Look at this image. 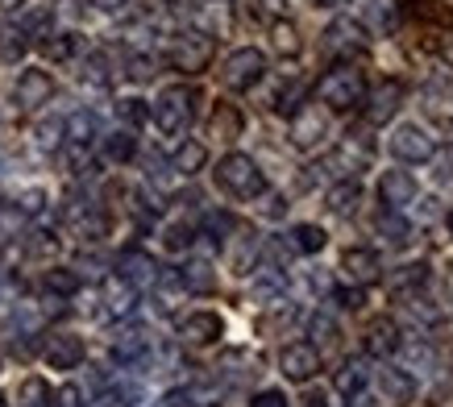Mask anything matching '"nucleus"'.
<instances>
[{
  "label": "nucleus",
  "instance_id": "obj_1",
  "mask_svg": "<svg viewBox=\"0 0 453 407\" xmlns=\"http://www.w3.org/2000/svg\"><path fill=\"white\" fill-rule=\"evenodd\" d=\"M316 96H320V104H329L333 112H349L366 100V80H362V71H357L354 63H337V67H329L320 75Z\"/></svg>",
  "mask_w": 453,
  "mask_h": 407
},
{
  "label": "nucleus",
  "instance_id": "obj_2",
  "mask_svg": "<svg viewBox=\"0 0 453 407\" xmlns=\"http://www.w3.org/2000/svg\"><path fill=\"white\" fill-rule=\"evenodd\" d=\"M217 183L237 200H254V196L266 191V179H262L258 163L250 154H225L217 163Z\"/></svg>",
  "mask_w": 453,
  "mask_h": 407
},
{
  "label": "nucleus",
  "instance_id": "obj_3",
  "mask_svg": "<svg viewBox=\"0 0 453 407\" xmlns=\"http://www.w3.org/2000/svg\"><path fill=\"white\" fill-rule=\"evenodd\" d=\"M196 100H200V96H196L192 88H166V92L158 96V104H154V125H158L166 137L188 134V125H192V117H196Z\"/></svg>",
  "mask_w": 453,
  "mask_h": 407
},
{
  "label": "nucleus",
  "instance_id": "obj_4",
  "mask_svg": "<svg viewBox=\"0 0 453 407\" xmlns=\"http://www.w3.org/2000/svg\"><path fill=\"white\" fill-rule=\"evenodd\" d=\"M212 55H217V42L208 38V34H200V29H188V34H179V38L171 42V50H166L171 67L183 71V75H200V71L212 63Z\"/></svg>",
  "mask_w": 453,
  "mask_h": 407
},
{
  "label": "nucleus",
  "instance_id": "obj_5",
  "mask_svg": "<svg viewBox=\"0 0 453 407\" xmlns=\"http://www.w3.org/2000/svg\"><path fill=\"white\" fill-rule=\"evenodd\" d=\"M262 71H266V55L254 50V46H242V50H234V55L225 58V67H220V83H225V88H234V92H250V88L262 80Z\"/></svg>",
  "mask_w": 453,
  "mask_h": 407
},
{
  "label": "nucleus",
  "instance_id": "obj_6",
  "mask_svg": "<svg viewBox=\"0 0 453 407\" xmlns=\"http://www.w3.org/2000/svg\"><path fill=\"white\" fill-rule=\"evenodd\" d=\"M391 154L403 158V163H428L437 154V137L420 129V125H399L391 134Z\"/></svg>",
  "mask_w": 453,
  "mask_h": 407
},
{
  "label": "nucleus",
  "instance_id": "obj_7",
  "mask_svg": "<svg viewBox=\"0 0 453 407\" xmlns=\"http://www.w3.org/2000/svg\"><path fill=\"white\" fill-rule=\"evenodd\" d=\"M362 104H366V125H387L399 112V104H403V83L383 80L366 100H362Z\"/></svg>",
  "mask_w": 453,
  "mask_h": 407
},
{
  "label": "nucleus",
  "instance_id": "obj_8",
  "mask_svg": "<svg viewBox=\"0 0 453 407\" xmlns=\"http://www.w3.org/2000/svg\"><path fill=\"white\" fill-rule=\"evenodd\" d=\"M325 46H329L333 55H366V29L349 21V17H337L329 29H325Z\"/></svg>",
  "mask_w": 453,
  "mask_h": 407
},
{
  "label": "nucleus",
  "instance_id": "obj_9",
  "mask_svg": "<svg viewBox=\"0 0 453 407\" xmlns=\"http://www.w3.org/2000/svg\"><path fill=\"white\" fill-rule=\"evenodd\" d=\"M279 370H283L291 382H308L316 370H320V349L296 341V345H288V349L279 353Z\"/></svg>",
  "mask_w": 453,
  "mask_h": 407
},
{
  "label": "nucleus",
  "instance_id": "obj_10",
  "mask_svg": "<svg viewBox=\"0 0 453 407\" xmlns=\"http://www.w3.org/2000/svg\"><path fill=\"white\" fill-rule=\"evenodd\" d=\"M42 357L50 370H75L83 362V341L71 337V333H50L42 345Z\"/></svg>",
  "mask_w": 453,
  "mask_h": 407
},
{
  "label": "nucleus",
  "instance_id": "obj_11",
  "mask_svg": "<svg viewBox=\"0 0 453 407\" xmlns=\"http://www.w3.org/2000/svg\"><path fill=\"white\" fill-rule=\"evenodd\" d=\"M342 271L349 274V283L354 287H371L383 279V262H379V254L374 250H345V258H342Z\"/></svg>",
  "mask_w": 453,
  "mask_h": 407
},
{
  "label": "nucleus",
  "instance_id": "obj_12",
  "mask_svg": "<svg viewBox=\"0 0 453 407\" xmlns=\"http://www.w3.org/2000/svg\"><path fill=\"white\" fill-rule=\"evenodd\" d=\"M50 96H55V80H50L46 71H21V80H17V88H13V100L21 109H38Z\"/></svg>",
  "mask_w": 453,
  "mask_h": 407
},
{
  "label": "nucleus",
  "instance_id": "obj_13",
  "mask_svg": "<svg viewBox=\"0 0 453 407\" xmlns=\"http://www.w3.org/2000/svg\"><path fill=\"white\" fill-rule=\"evenodd\" d=\"M379 200H383L391 212H399L403 204L416 200V179L408 175V171H383V179H379Z\"/></svg>",
  "mask_w": 453,
  "mask_h": 407
},
{
  "label": "nucleus",
  "instance_id": "obj_14",
  "mask_svg": "<svg viewBox=\"0 0 453 407\" xmlns=\"http://www.w3.org/2000/svg\"><path fill=\"white\" fill-rule=\"evenodd\" d=\"M117 279H125L129 287H146L158 279V266L146 250H125L121 262H117Z\"/></svg>",
  "mask_w": 453,
  "mask_h": 407
},
{
  "label": "nucleus",
  "instance_id": "obj_15",
  "mask_svg": "<svg viewBox=\"0 0 453 407\" xmlns=\"http://www.w3.org/2000/svg\"><path fill=\"white\" fill-rule=\"evenodd\" d=\"M179 337L188 345H212L220 337V316L217 312H192L179 320Z\"/></svg>",
  "mask_w": 453,
  "mask_h": 407
},
{
  "label": "nucleus",
  "instance_id": "obj_16",
  "mask_svg": "<svg viewBox=\"0 0 453 407\" xmlns=\"http://www.w3.org/2000/svg\"><path fill=\"white\" fill-rule=\"evenodd\" d=\"M325 129H329V125H325V117H320L316 109H296L291 112V142H296L300 150H312L316 142L325 137Z\"/></svg>",
  "mask_w": 453,
  "mask_h": 407
},
{
  "label": "nucleus",
  "instance_id": "obj_17",
  "mask_svg": "<svg viewBox=\"0 0 453 407\" xmlns=\"http://www.w3.org/2000/svg\"><path fill=\"white\" fill-rule=\"evenodd\" d=\"M242 129H246V117H242V109H237V104H225V100H220L217 109H212L208 134L217 137V142H234V137H242Z\"/></svg>",
  "mask_w": 453,
  "mask_h": 407
},
{
  "label": "nucleus",
  "instance_id": "obj_18",
  "mask_svg": "<svg viewBox=\"0 0 453 407\" xmlns=\"http://www.w3.org/2000/svg\"><path fill=\"white\" fill-rule=\"evenodd\" d=\"M403 341H399V325L391 320V316H383V320H374L371 328H366V353L371 357H387V353H395Z\"/></svg>",
  "mask_w": 453,
  "mask_h": 407
},
{
  "label": "nucleus",
  "instance_id": "obj_19",
  "mask_svg": "<svg viewBox=\"0 0 453 407\" xmlns=\"http://www.w3.org/2000/svg\"><path fill=\"white\" fill-rule=\"evenodd\" d=\"M379 387H383V395L391 399V403H412L416 399V379L408 374V370H399V366L379 370Z\"/></svg>",
  "mask_w": 453,
  "mask_h": 407
},
{
  "label": "nucleus",
  "instance_id": "obj_20",
  "mask_svg": "<svg viewBox=\"0 0 453 407\" xmlns=\"http://www.w3.org/2000/svg\"><path fill=\"white\" fill-rule=\"evenodd\" d=\"M63 137H67L75 150H88L92 137H96V117H92V112H71L67 121H63Z\"/></svg>",
  "mask_w": 453,
  "mask_h": 407
},
{
  "label": "nucleus",
  "instance_id": "obj_21",
  "mask_svg": "<svg viewBox=\"0 0 453 407\" xmlns=\"http://www.w3.org/2000/svg\"><path fill=\"white\" fill-rule=\"evenodd\" d=\"M171 163H175L179 175H200L204 163H208V146L204 142H183V146L175 150V158H171Z\"/></svg>",
  "mask_w": 453,
  "mask_h": 407
},
{
  "label": "nucleus",
  "instance_id": "obj_22",
  "mask_svg": "<svg viewBox=\"0 0 453 407\" xmlns=\"http://www.w3.org/2000/svg\"><path fill=\"white\" fill-rule=\"evenodd\" d=\"M425 279H428L425 262H408V266H399V271L391 274V291H395V296H416V291L425 287Z\"/></svg>",
  "mask_w": 453,
  "mask_h": 407
},
{
  "label": "nucleus",
  "instance_id": "obj_23",
  "mask_svg": "<svg viewBox=\"0 0 453 407\" xmlns=\"http://www.w3.org/2000/svg\"><path fill=\"white\" fill-rule=\"evenodd\" d=\"M50 21H55V9H50V4H29L17 26H21L26 38H34V34H38V38H50Z\"/></svg>",
  "mask_w": 453,
  "mask_h": 407
},
{
  "label": "nucleus",
  "instance_id": "obj_24",
  "mask_svg": "<svg viewBox=\"0 0 453 407\" xmlns=\"http://www.w3.org/2000/svg\"><path fill=\"white\" fill-rule=\"evenodd\" d=\"M26 50H29V38L21 34V26L4 21V26H0V58H4V63H21Z\"/></svg>",
  "mask_w": 453,
  "mask_h": 407
},
{
  "label": "nucleus",
  "instance_id": "obj_25",
  "mask_svg": "<svg viewBox=\"0 0 453 407\" xmlns=\"http://www.w3.org/2000/svg\"><path fill=\"white\" fill-rule=\"evenodd\" d=\"M357 204H362V188H357L354 179H342V183L329 191V208L337 212V217H349V212H357Z\"/></svg>",
  "mask_w": 453,
  "mask_h": 407
},
{
  "label": "nucleus",
  "instance_id": "obj_26",
  "mask_svg": "<svg viewBox=\"0 0 453 407\" xmlns=\"http://www.w3.org/2000/svg\"><path fill=\"white\" fill-rule=\"evenodd\" d=\"M134 154H138V137L129 134V129H117V134L104 137V158H109V163L121 166V163H129Z\"/></svg>",
  "mask_w": 453,
  "mask_h": 407
},
{
  "label": "nucleus",
  "instance_id": "obj_27",
  "mask_svg": "<svg viewBox=\"0 0 453 407\" xmlns=\"http://www.w3.org/2000/svg\"><path fill=\"white\" fill-rule=\"evenodd\" d=\"M408 13L420 21H433V26H453V9L445 0H408Z\"/></svg>",
  "mask_w": 453,
  "mask_h": 407
},
{
  "label": "nucleus",
  "instance_id": "obj_28",
  "mask_svg": "<svg viewBox=\"0 0 453 407\" xmlns=\"http://www.w3.org/2000/svg\"><path fill=\"white\" fill-rule=\"evenodd\" d=\"M325 242H329V237H325L320 225H296V229H291V250H300V254H320Z\"/></svg>",
  "mask_w": 453,
  "mask_h": 407
},
{
  "label": "nucleus",
  "instance_id": "obj_29",
  "mask_svg": "<svg viewBox=\"0 0 453 407\" xmlns=\"http://www.w3.org/2000/svg\"><path fill=\"white\" fill-rule=\"evenodd\" d=\"M271 38H275V50L283 58H296L303 50V42H300V29L291 26V21H275L271 26Z\"/></svg>",
  "mask_w": 453,
  "mask_h": 407
},
{
  "label": "nucleus",
  "instance_id": "obj_30",
  "mask_svg": "<svg viewBox=\"0 0 453 407\" xmlns=\"http://www.w3.org/2000/svg\"><path fill=\"white\" fill-rule=\"evenodd\" d=\"M379 233H383L387 245H395V250H403V245L412 242V225L403 217H395V212H383V217H379Z\"/></svg>",
  "mask_w": 453,
  "mask_h": 407
},
{
  "label": "nucleus",
  "instance_id": "obj_31",
  "mask_svg": "<svg viewBox=\"0 0 453 407\" xmlns=\"http://www.w3.org/2000/svg\"><path fill=\"white\" fill-rule=\"evenodd\" d=\"M42 287H46L50 296H75V291H80V274L67 271V266H55V271L42 274Z\"/></svg>",
  "mask_w": 453,
  "mask_h": 407
},
{
  "label": "nucleus",
  "instance_id": "obj_32",
  "mask_svg": "<svg viewBox=\"0 0 453 407\" xmlns=\"http://www.w3.org/2000/svg\"><path fill=\"white\" fill-rule=\"evenodd\" d=\"M134 296H138V287H129L125 279H112L109 283V312L112 316H125L134 308Z\"/></svg>",
  "mask_w": 453,
  "mask_h": 407
},
{
  "label": "nucleus",
  "instance_id": "obj_33",
  "mask_svg": "<svg viewBox=\"0 0 453 407\" xmlns=\"http://www.w3.org/2000/svg\"><path fill=\"white\" fill-rule=\"evenodd\" d=\"M75 229H80L83 242H100V237H109V217L104 212H83V217H75Z\"/></svg>",
  "mask_w": 453,
  "mask_h": 407
},
{
  "label": "nucleus",
  "instance_id": "obj_34",
  "mask_svg": "<svg viewBox=\"0 0 453 407\" xmlns=\"http://www.w3.org/2000/svg\"><path fill=\"white\" fill-rule=\"evenodd\" d=\"M142 353H146V337L142 333H125L117 345H112V357L121 362V366H129V362H138Z\"/></svg>",
  "mask_w": 453,
  "mask_h": 407
},
{
  "label": "nucleus",
  "instance_id": "obj_35",
  "mask_svg": "<svg viewBox=\"0 0 453 407\" xmlns=\"http://www.w3.org/2000/svg\"><path fill=\"white\" fill-rule=\"evenodd\" d=\"M17 403L21 407H50V387L42 379H26L21 391H17Z\"/></svg>",
  "mask_w": 453,
  "mask_h": 407
},
{
  "label": "nucleus",
  "instance_id": "obj_36",
  "mask_svg": "<svg viewBox=\"0 0 453 407\" xmlns=\"http://www.w3.org/2000/svg\"><path fill=\"white\" fill-rule=\"evenodd\" d=\"M179 279H183L188 291H212V266H208V262H192V266H183Z\"/></svg>",
  "mask_w": 453,
  "mask_h": 407
},
{
  "label": "nucleus",
  "instance_id": "obj_37",
  "mask_svg": "<svg viewBox=\"0 0 453 407\" xmlns=\"http://www.w3.org/2000/svg\"><path fill=\"white\" fill-rule=\"evenodd\" d=\"M117 117H121L129 129H138V125H146L150 109H146V100H138V96H125V100H117Z\"/></svg>",
  "mask_w": 453,
  "mask_h": 407
},
{
  "label": "nucleus",
  "instance_id": "obj_38",
  "mask_svg": "<svg viewBox=\"0 0 453 407\" xmlns=\"http://www.w3.org/2000/svg\"><path fill=\"white\" fill-rule=\"evenodd\" d=\"M362 387H366V370L357 366V362H345L342 374H337V391L354 399V395H362Z\"/></svg>",
  "mask_w": 453,
  "mask_h": 407
},
{
  "label": "nucleus",
  "instance_id": "obj_39",
  "mask_svg": "<svg viewBox=\"0 0 453 407\" xmlns=\"http://www.w3.org/2000/svg\"><path fill=\"white\" fill-rule=\"evenodd\" d=\"M42 50L55 58V63H63V58H71L75 50H80V38H75V34H55V38H46Z\"/></svg>",
  "mask_w": 453,
  "mask_h": 407
},
{
  "label": "nucleus",
  "instance_id": "obj_40",
  "mask_svg": "<svg viewBox=\"0 0 453 407\" xmlns=\"http://www.w3.org/2000/svg\"><path fill=\"white\" fill-rule=\"evenodd\" d=\"M192 242H196V229H192V225H183V220H179V225H171V229L163 233V245L171 250V254H183Z\"/></svg>",
  "mask_w": 453,
  "mask_h": 407
},
{
  "label": "nucleus",
  "instance_id": "obj_41",
  "mask_svg": "<svg viewBox=\"0 0 453 407\" xmlns=\"http://www.w3.org/2000/svg\"><path fill=\"white\" fill-rule=\"evenodd\" d=\"M83 80L88 83H109V58L104 55H92L83 63Z\"/></svg>",
  "mask_w": 453,
  "mask_h": 407
},
{
  "label": "nucleus",
  "instance_id": "obj_42",
  "mask_svg": "<svg viewBox=\"0 0 453 407\" xmlns=\"http://www.w3.org/2000/svg\"><path fill=\"white\" fill-rule=\"evenodd\" d=\"M129 80H134V83L154 80V58H146V55H134V58H129Z\"/></svg>",
  "mask_w": 453,
  "mask_h": 407
},
{
  "label": "nucleus",
  "instance_id": "obj_43",
  "mask_svg": "<svg viewBox=\"0 0 453 407\" xmlns=\"http://www.w3.org/2000/svg\"><path fill=\"white\" fill-rule=\"evenodd\" d=\"M58 137H63V121H46V125L38 129V146H42V150H55Z\"/></svg>",
  "mask_w": 453,
  "mask_h": 407
},
{
  "label": "nucleus",
  "instance_id": "obj_44",
  "mask_svg": "<svg viewBox=\"0 0 453 407\" xmlns=\"http://www.w3.org/2000/svg\"><path fill=\"white\" fill-rule=\"evenodd\" d=\"M312 337L329 345V341H337V325H333L329 316H312Z\"/></svg>",
  "mask_w": 453,
  "mask_h": 407
},
{
  "label": "nucleus",
  "instance_id": "obj_45",
  "mask_svg": "<svg viewBox=\"0 0 453 407\" xmlns=\"http://www.w3.org/2000/svg\"><path fill=\"white\" fill-rule=\"evenodd\" d=\"M250 407H288V395L283 391H258L250 399Z\"/></svg>",
  "mask_w": 453,
  "mask_h": 407
},
{
  "label": "nucleus",
  "instance_id": "obj_46",
  "mask_svg": "<svg viewBox=\"0 0 453 407\" xmlns=\"http://www.w3.org/2000/svg\"><path fill=\"white\" fill-rule=\"evenodd\" d=\"M300 92H303V88H296V83H291V88H283V92H279V100H275V109L279 112H296V100H300Z\"/></svg>",
  "mask_w": 453,
  "mask_h": 407
},
{
  "label": "nucleus",
  "instance_id": "obj_47",
  "mask_svg": "<svg viewBox=\"0 0 453 407\" xmlns=\"http://www.w3.org/2000/svg\"><path fill=\"white\" fill-rule=\"evenodd\" d=\"M337 299H342V308L357 312V308H362V287H342V291H337Z\"/></svg>",
  "mask_w": 453,
  "mask_h": 407
},
{
  "label": "nucleus",
  "instance_id": "obj_48",
  "mask_svg": "<svg viewBox=\"0 0 453 407\" xmlns=\"http://www.w3.org/2000/svg\"><path fill=\"white\" fill-rule=\"evenodd\" d=\"M163 407H192V395H188V391H171L163 399Z\"/></svg>",
  "mask_w": 453,
  "mask_h": 407
},
{
  "label": "nucleus",
  "instance_id": "obj_49",
  "mask_svg": "<svg viewBox=\"0 0 453 407\" xmlns=\"http://www.w3.org/2000/svg\"><path fill=\"white\" fill-rule=\"evenodd\" d=\"M21 208H26V212H38V208H42V191H26V196H21Z\"/></svg>",
  "mask_w": 453,
  "mask_h": 407
},
{
  "label": "nucleus",
  "instance_id": "obj_50",
  "mask_svg": "<svg viewBox=\"0 0 453 407\" xmlns=\"http://www.w3.org/2000/svg\"><path fill=\"white\" fill-rule=\"evenodd\" d=\"M58 399H63V407H80V391H75V387H67Z\"/></svg>",
  "mask_w": 453,
  "mask_h": 407
},
{
  "label": "nucleus",
  "instance_id": "obj_51",
  "mask_svg": "<svg viewBox=\"0 0 453 407\" xmlns=\"http://www.w3.org/2000/svg\"><path fill=\"white\" fill-rule=\"evenodd\" d=\"M312 4H316V9H342L345 0H312Z\"/></svg>",
  "mask_w": 453,
  "mask_h": 407
},
{
  "label": "nucleus",
  "instance_id": "obj_52",
  "mask_svg": "<svg viewBox=\"0 0 453 407\" xmlns=\"http://www.w3.org/2000/svg\"><path fill=\"white\" fill-rule=\"evenodd\" d=\"M303 403H308V407H325V395H320V391H312V395H308V399H303Z\"/></svg>",
  "mask_w": 453,
  "mask_h": 407
},
{
  "label": "nucleus",
  "instance_id": "obj_53",
  "mask_svg": "<svg viewBox=\"0 0 453 407\" xmlns=\"http://www.w3.org/2000/svg\"><path fill=\"white\" fill-rule=\"evenodd\" d=\"M279 9H283L279 0H262V13H279Z\"/></svg>",
  "mask_w": 453,
  "mask_h": 407
},
{
  "label": "nucleus",
  "instance_id": "obj_54",
  "mask_svg": "<svg viewBox=\"0 0 453 407\" xmlns=\"http://www.w3.org/2000/svg\"><path fill=\"white\" fill-rule=\"evenodd\" d=\"M121 4H129V0H100V9H112V13H117Z\"/></svg>",
  "mask_w": 453,
  "mask_h": 407
},
{
  "label": "nucleus",
  "instance_id": "obj_55",
  "mask_svg": "<svg viewBox=\"0 0 453 407\" xmlns=\"http://www.w3.org/2000/svg\"><path fill=\"white\" fill-rule=\"evenodd\" d=\"M13 4H21V0H0V9H13Z\"/></svg>",
  "mask_w": 453,
  "mask_h": 407
},
{
  "label": "nucleus",
  "instance_id": "obj_56",
  "mask_svg": "<svg viewBox=\"0 0 453 407\" xmlns=\"http://www.w3.org/2000/svg\"><path fill=\"white\" fill-rule=\"evenodd\" d=\"M445 225H449V233H453V212H449V220H445Z\"/></svg>",
  "mask_w": 453,
  "mask_h": 407
},
{
  "label": "nucleus",
  "instance_id": "obj_57",
  "mask_svg": "<svg viewBox=\"0 0 453 407\" xmlns=\"http://www.w3.org/2000/svg\"><path fill=\"white\" fill-rule=\"evenodd\" d=\"M0 407H9V403H4V399H0Z\"/></svg>",
  "mask_w": 453,
  "mask_h": 407
}]
</instances>
